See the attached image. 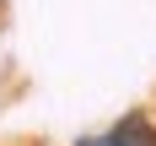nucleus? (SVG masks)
<instances>
[{
  "label": "nucleus",
  "mask_w": 156,
  "mask_h": 146,
  "mask_svg": "<svg viewBox=\"0 0 156 146\" xmlns=\"http://www.w3.org/2000/svg\"><path fill=\"white\" fill-rule=\"evenodd\" d=\"M76 146H156V125L135 108V114H124L119 125H108L102 135H81Z\"/></svg>",
  "instance_id": "1"
}]
</instances>
